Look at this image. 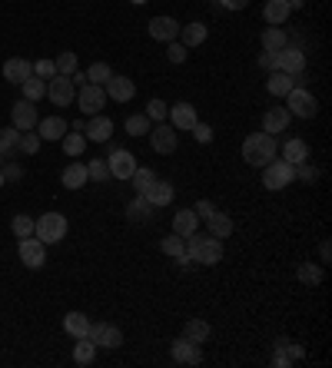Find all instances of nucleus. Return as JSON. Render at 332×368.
Segmentation results:
<instances>
[{
	"label": "nucleus",
	"mask_w": 332,
	"mask_h": 368,
	"mask_svg": "<svg viewBox=\"0 0 332 368\" xmlns=\"http://www.w3.org/2000/svg\"><path fill=\"white\" fill-rule=\"evenodd\" d=\"M67 229H70V222H67L64 213H43L40 219H34V236L43 246H53V242L67 239Z\"/></svg>",
	"instance_id": "7ed1b4c3"
},
{
	"label": "nucleus",
	"mask_w": 332,
	"mask_h": 368,
	"mask_svg": "<svg viewBox=\"0 0 332 368\" xmlns=\"http://www.w3.org/2000/svg\"><path fill=\"white\" fill-rule=\"evenodd\" d=\"M110 76H113L110 64H103V60H97V64H90V70H87V83H97V87H103V83H106Z\"/></svg>",
	"instance_id": "79ce46f5"
},
{
	"label": "nucleus",
	"mask_w": 332,
	"mask_h": 368,
	"mask_svg": "<svg viewBox=\"0 0 332 368\" xmlns=\"http://www.w3.org/2000/svg\"><path fill=\"white\" fill-rule=\"evenodd\" d=\"M60 143H64V153H67V156H80V153L87 150V136H83V133H77V129H74V133L67 129Z\"/></svg>",
	"instance_id": "ea45409f"
},
{
	"label": "nucleus",
	"mask_w": 332,
	"mask_h": 368,
	"mask_svg": "<svg viewBox=\"0 0 332 368\" xmlns=\"http://www.w3.org/2000/svg\"><path fill=\"white\" fill-rule=\"evenodd\" d=\"M106 166H110V176L120 179V183H127L140 163H137V156H133L130 150H113L110 153V160H106Z\"/></svg>",
	"instance_id": "9d476101"
},
{
	"label": "nucleus",
	"mask_w": 332,
	"mask_h": 368,
	"mask_svg": "<svg viewBox=\"0 0 332 368\" xmlns=\"http://www.w3.org/2000/svg\"><path fill=\"white\" fill-rule=\"evenodd\" d=\"M11 229H13V236H17V239L34 236V219L24 216V213H17V216H13V222H11Z\"/></svg>",
	"instance_id": "49530a36"
},
{
	"label": "nucleus",
	"mask_w": 332,
	"mask_h": 368,
	"mask_svg": "<svg viewBox=\"0 0 332 368\" xmlns=\"http://www.w3.org/2000/svg\"><path fill=\"white\" fill-rule=\"evenodd\" d=\"M90 342L97 345V348H120L123 345V332L110 325V322H97V325H90Z\"/></svg>",
	"instance_id": "1a4fd4ad"
},
{
	"label": "nucleus",
	"mask_w": 332,
	"mask_h": 368,
	"mask_svg": "<svg viewBox=\"0 0 332 368\" xmlns=\"http://www.w3.org/2000/svg\"><path fill=\"white\" fill-rule=\"evenodd\" d=\"M37 120H40L37 106H34L30 100H17L11 106V123L20 129V133H24V129H34V127H37Z\"/></svg>",
	"instance_id": "2eb2a0df"
},
{
	"label": "nucleus",
	"mask_w": 332,
	"mask_h": 368,
	"mask_svg": "<svg viewBox=\"0 0 332 368\" xmlns=\"http://www.w3.org/2000/svg\"><path fill=\"white\" fill-rule=\"evenodd\" d=\"M153 216V206H150V199L143 196V192H137L133 196V203L127 206V219H133V222H143V219Z\"/></svg>",
	"instance_id": "72a5a7b5"
},
{
	"label": "nucleus",
	"mask_w": 332,
	"mask_h": 368,
	"mask_svg": "<svg viewBox=\"0 0 332 368\" xmlns=\"http://www.w3.org/2000/svg\"><path fill=\"white\" fill-rule=\"evenodd\" d=\"M209 335H213V329H209L206 318H190V322L183 325V339H190V342H196V345H206Z\"/></svg>",
	"instance_id": "bb28decb"
},
{
	"label": "nucleus",
	"mask_w": 332,
	"mask_h": 368,
	"mask_svg": "<svg viewBox=\"0 0 332 368\" xmlns=\"http://www.w3.org/2000/svg\"><path fill=\"white\" fill-rule=\"evenodd\" d=\"M150 146H153V153H160V156L177 153V129L170 127V123H156V127H150Z\"/></svg>",
	"instance_id": "9b49d317"
},
{
	"label": "nucleus",
	"mask_w": 332,
	"mask_h": 368,
	"mask_svg": "<svg viewBox=\"0 0 332 368\" xmlns=\"http://www.w3.org/2000/svg\"><path fill=\"white\" fill-rule=\"evenodd\" d=\"M123 127H127V136H146L153 123H150V116H146V113H133V116H127V123H123Z\"/></svg>",
	"instance_id": "4c0bfd02"
},
{
	"label": "nucleus",
	"mask_w": 332,
	"mask_h": 368,
	"mask_svg": "<svg viewBox=\"0 0 332 368\" xmlns=\"http://www.w3.org/2000/svg\"><path fill=\"white\" fill-rule=\"evenodd\" d=\"M296 279L303 282V285H319L322 282V266H316V262H303V266L296 269Z\"/></svg>",
	"instance_id": "58836bf2"
},
{
	"label": "nucleus",
	"mask_w": 332,
	"mask_h": 368,
	"mask_svg": "<svg viewBox=\"0 0 332 368\" xmlns=\"http://www.w3.org/2000/svg\"><path fill=\"white\" fill-rule=\"evenodd\" d=\"M0 186H7V179H4V173H0Z\"/></svg>",
	"instance_id": "680f3d73"
},
{
	"label": "nucleus",
	"mask_w": 332,
	"mask_h": 368,
	"mask_svg": "<svg viewBox=\"0 0 332 368\" xmlns=\"http://www.w3.org/2000/svg\"><path fill=\"white\" fill-rule=\"evenodd\" d=\"M166 120H170V127L177 129V133H186V129H193L196 123H200V120H196V106H193V103H177V106H170Z\"/></svg>",
	"instance_id": "ddd939ff"
},
{
	"label": "nucleus",
	"mask_w": 332,
	"mask_h": 368,
	"mask_svg": "<svg viewBox=\"0 0 332 368\" xmlns=\"http://www.w3.org/2000/svg\"><path fill=\"white\" fill-rule=\"evenodd\" d=\"M196 226H200V216H196L193 209H179L177 216H173V232H177V236H183V239H186V236H193V232H196Z\"/></svg>",
	"instance_id": "c85d7f7f"
},
{
	"label": "nucleus",
	"mask_w": 332,
	"mask_h": 368,
	"mask_svg": "<svg viewBox=\"0 0 332 368\" xmlns=\"http://www.w3.org/2000/svg\"><path fill=\"white\" fill-rule=\"evenodd\" d=\"M34 76L53 80V76H57V64H53V60H37V64H34Z\"/></svg>",
	"instance_id": "603ef678"
},
{
	"label": "nucleus",
	"mask_w": 332,
	"mask_h": 368,
	"mask_svg": "<svg viewBox=\"0 0 332 368\" xmlns=\"http://www.w3.org/2000/svg\"><path fill=\"white\" fill-rule=\"evenodd\" d=\"M186 255L193 259V266H216L219 259H223V239L216 236H186Z\"/></svg>",
	"instance_id": "f03ea898"
},
{
	"label": "nucleus",
	"mask_w": 332,
	"mask_h": 368,
	"mask_svg": "<svg viewBox=\"0 0 332 368\" xmlns=\"http://www.w3.org/2000/svg\"><path fill=\"white\" fill-rule=\"evenodd\" d=\"M37 136L40 140H47V143H53V140H64V133L70 127H67V120L64 116H47V120H37Z\"/></svg>",
	"instance_id": "aec40b11"
},
{
	"label": "nucleus",
	"mask_w": 332,
	"mask_h": 368,
	"mask_svg": "<svg viewBox=\"0 0 332 368\" xmlns=\"http://www.w3.org/2000/svg\"><path fill=\"white\" fill-rule=\"evenodd\" d=\"M289 120H293V113L286 110V106H272V110H266V116H263V133H286V127H289Z\"/></svg>",
	"instance_id": "5701e85b"
},
{
	"label": "nucleus",
	"mask_w": 332,
	"mask_h": 368,
	"mask_svg": "<svg viewBox=\"0 0 332 368\" xmlns=\"http://www.w3.org/2000/svg\"><path fill=\"white\" fill-rule=\"evenodd\" d=\"M193 136H196V143H213V127H209V123H196V127H193Z\"/></svg>",
	"instance_id": "5fc2aeb1"
},
{
	"label": "nucleus",
	"mask_w": 332,
	"mask_h": 368,
	"mask_svg": "<svg viewBox=\"0 0 332 368\" xmlns=\"http://www.w3.org/2000/svg\"><path fill=\"white\" fill-rule=\"evenodd\" d=\"M53 64H57V73H64V76H70V73H77V53H60V57H57V60H53Z\"/></svg>",
	"instance_id": "09e8293b"
},
{
	"label": "nucleus",
	"mask_w": 332,
	"mask_h": 368,
	"mask_svg": "<svg viewBox=\"0 0 332 368\" xmlns=\"http://www.w3.org/2000/svg\"><path fill=\"white\" fill-rule=\"evenodd\" d=\"M93 358H97V345L90 342L87 335L77 339V345H74V362H77V365H90Z\"/></svg>",
	"instance_id": "e433bc0d"
},
{
	"label": "nucleus",
	"mask_w": 332,
	"mask_h": 368,
	"mask_svg": "<svg viewBox=\"0 0 332 368\" xmlns=\"http://www.w3.org/2000/svg\"><path fill=\"white\" fill-rule=\"evenodd\" d=\"M296 179H303V183H316V179H319V169L309 166V160H303V163L296 166Z\"/></svg>",
	"instance_id": "3c124183"
},
{
	"label": "nucleus",
	"mask_w": 332,
	"mask_h": 368,
	"mask_svg": "<svg viewBox=\"0 0 332 368\" xmlns=\"http://www.w3.org/2000/svg\"><path fill=\"white\" fill-rule=\"evenodd\" d=\"M47 97H50L53 106H74V100H77V87H74V80L64 73H57L47 83Z\"/></svg>",
	"instance_id": "0eeeda50"
},
{
	"label": "nucleus",
	"mask_w": 332,
	"mask_h": 368,
	"mask_svg": "<svg viewBox=\"0 0 332 368\" xmlns=\"http://www.w3.org/2000/svg\"><path fill=\"white\" fill-rule=\"evenodd\" d=\"M60 183H64L67 190H83L90 183V176H87V166L83 163H70L64 169V176H60Z\"/></svg>",
	"instance_id": "cd10ccee"
},
{
	"label": "nucleus",
	"mask_w": 332,
	"mask_h": 368,
	"mask_svg": "<svg viewBox=\"0 0 332 368\" xmlns=\"http://www.w3.org/2000/svg\"><path fill=\"white\" fill-rule=\"evenodd\" d=\"M30 73H34V64L24 60V57H11V60L4 64V80H7V83H24Z\"/></svg>",
	"instance_id": "b1692460"
},
{
	"label": "nucleus",
	"mask_w": 332,
	"mask_h": 368,
	"mask_svg": "<svg viewBox=\"0 0 332 368\" xmlns=\"http://www.w3.org/2000/svg\"><path fill=\"white\" fill-rule=\"evenodd\" d=\"M0 173H4V179H7V183H17V179H24V166H20V163H7V160H4Z\"/></svg>",
	"instance_id": "864d4df0"
},
{
	"label": "nucleus",
	"mask_w": 332,
	"mask_h": 368,
	"mask_svg": "<svg viewBox=\"0 0 332 368\" xmlns=\"http://www.w3.org/2000/svg\"><path fill=\"white\" fill-rule=\"evenodd\" d=\"M303 355H306V352H303V345L279 339V342H276V355H272V365H276V368H289L293 362H299Z\"/></svg>",
	"instance_id": "4be33fe9"
},
{
	"label": "nucleus",
	"mask_w": 332,
	"mask_h": 368,
	"mask_svg": "<svg viewBox=\"0 0 332 368\" xmlns=\"http://www.w3.org/2000/svg\"><path fill=\"white\" fill-rule=\"evenodd\" d=\"M20 93H24V100H30V103L43 100V97H47V80H40V76L30 73L24 83H20Z\"/></svg>",
	"instance_id": "2f4dec72"
},
{
	"label": "nucleus",
	"mask_w": 332,
	"mask_h": 368,
	"mask_svg": "<svg viewBox=\"0 0 332 368\" xmlns=\"http://www.w3.org/2000/svg\"><path fill=\"white\" fill-rule=\"evenodd\" d=\"M77 106L87 116H97L103 106H106V90L97 87V83H83V87L77 90Z\"/></svg>",
	"instance_id": "6e6552de"
},
{
	"label": "nucleus",
	"mask_w": 332,
	"mask_h": 368,
	"mask_svg": "<svg viewBox=\"0 0 332 368\" xmlns=\"http://www.w3.org/2000/svg\"><path fill=\"white\" fill-rule=\"evenodd\" d=\"M206 232L209 236H216V239H230L233 236V216H226V213H213V216L206 219Z\"/></svg>",
	"instance_id": "a878e982"
},
{
	"label": "nucleus",
	"mask_w": 332,
	"mask_h": 368,
	"mask_svg": "<svg viewBox=\"0 0 332 368\" xmlns=\"http://www.w3.org/2000/svg\"><path fill=\"white\" fill-rule=\"evenodd\" d=\"M259 70L272 73V70H276V53H272V50H263V53H259Z\"/></svg>",
	"instance_id": "4d7b16f0"
},
{
	"label": "nucleus",
	"mask_w": 332,
	"mask_h": 368,
	"mask_svg": "<svg viewBox=\"0 0 332 368\" xmlns=\"http://www.w3.org/2000/svg\"><path fill=\"white\" fill-rule=\"evenodd\" d=\"M282 47H289V40H286V27H269V30H263V50L279 53Z\"/></svg>",
	"instance_id": "f704fd0d"
},
{
	"label": "nucleus",
	"mask_w": 332,
	"mask_h": 368,
	"mask_svg": "<svg viewBox=\"0 0 332 368\" xmlns=\"http://www.w3.org/2000/svg\"><path fill=\"white\" fill-rule=\"evenodd\" d=\"M166 113H170V106L163 100H150L146 103V116H150V123H163Z\"/></svg>",
	"instance_id": "8fccbe9b"
},
{
	"label": "nucleus",
	"mask_w": 332,
	"mask_h": 368,
	"mask_svg": "<svg viewBox=\"0 0 332 368\" xmlns=\"http://www.w3.org/2000/svg\"><path fill=\"white\" fill-rule=\"evenodd\" d=\"M276 70H282V73H303L306 70V53L299 50V47H282L279 53H276Z\"/></svg>",
	"instance_id": "4468645a"
},
{
	"label": "nucleus",
	"mask_w": 332,
	"mask_h": 368,
	"mask_svg": "<svg viewBox=\"0 0 332 368\" xmlns=\"http://www.w3.org/2000/svg\"><path fill=\"white\" fill-rule=\"evenodd\" d=\"M289 17H293L289 0H266V7H263V20H266L269 27H282Z\"/></svg>",
	"instance_id": "412c9836"
},
{
	"label": "nucleus",
	"mask_w": 332,
	"mask_h": 368,
	"mask_svg": "<svg viewBox=\"0 0 332 368\" xmlns=\"http://www.w3.org/2000/svg\"><path fill=\"white\" fill-rule=\"evenodd\" d=\"M193 213H196V216H200V219H209V216H213V213H216V206L209 203V199H200V203L193 206Z\"/></svg>",
	"instance_id": "6e6d98bb"
},
{
	"label": "nucleus",
	"mask_w": 332,
	"mask_h": 368,
	"mask_svg": "<svg viewBox=\"0 0 332 368\" xmlns=\"http://www.w3.org/2000/svg\"><path fill=\"white\" fill-rule=\"evenodd\" d=\"M319 255H322V262H329V242H322L319 246Z\"/></svg>",
	"instance_id": "bf43d9fd"
},
{
	"label": "nucleus",
	"mask_w": 332,
	"mask_h": 368,
	"mask_svg": "<svg viewBox=\"0 0 332 368\" xmlns=\"http://www.w3.org/2000/svg\"><path fill=\"white\" fill-rule=\"evenodd\" d=\"M130 3H133V7H143V3H146V0H130Z\"/></svg>",
	"instance_id": "052dcab7"
},
{
	"label": "nucleus",
	"mask_w": 332,
	"mask_h": 368,
	"mask_svg": "<svg viewBox=\"0 0 332 368\" xmlns=\"http://www.w3.org/2000/svg\"><path fill=\"white\" fill-rule=\"evenodd\" d=\"M293 87H296L293 76L282 73V70H272V73H269V80H266V90L272 93V97H286V93H289Z\"/></svg>",
	"instance_id": "473e14b6"
},
{
	"label": "nucleus",
	"mask_w": 332,
	"mask_h": 368,
	"mask_svg": "<svg viewBox=\"0 0 332 368\" xmlns=\"http://www.w3.org/2000/svg\"><path fill=\"white\" fill-rule=\"evenodd\" d=\"M186 57H190V47H183L179 40H170V43H166V60H170V64H186Z\"/></svg>",
	"instance_id": "a18cd8bd"
},
{
	"label": "nucleus",
	"mask_w": 332,
	"mask_h": 368,
	"mask_svg": "<svg viewBox=\"0 0 332 368\" xmlns=\"http://www.w3.org/2000/svg\"><path fill=\"white\" fill-rule=\"evenodd\" d=\"M160 249H163L170 259H177V255L186 253V242H183V236H177V232H173V236H166V239L160 242Z\"/></svg>",
	"instance_id": "37998d69"
},
{
	"label": "nucleus",
	"mask_w": 332,
	"mask_h": 368,
	"mask_svg": "<svg viewBox=\"0 0 332 368\" xmlns=\"http://www.w3.org/2000/svg\"><path fill=\"white\" fill-rule=\"evenodd\" d=\"M206 37H209V27L200 24V20L179 27V43H183V47H200V43H206Z\"/></svg>",
	"instance_id": "393cba45"
},
{
	"label": "nucleus",
	"mask_w": 332,
	"mask_h": 368,
	"mask_svg": "<svg viewBox=\"0 0 332 368\" xmlns=\"http://www.w3.org/2000/svg\"><path fill=\"white\" fill-rule=\"evenodd\" d=\"M83 136L93 140V143H110V136H113V120H110V116H103V113L90 116L87 127H83Z\"/></svg>",
	"instance_id": "f3484780"
},
{
	"label": "nucleus",
	"mask_w": 332,
	"mask_h": 368,
	"mask_svg": "<svg viewBox=\"0 0 332 368\" xmlns=\"http://www.w3.org/2000/svg\"><path fill=\"white\" fill-rule=\"evenodd\" d=\"M170 355H173V362H179V365H200V362H203V352H200V345L190 342V339H183V335H179L177 342H173Z\"/></svg>",
	"instance_id": "dca6fc26"
},
{
	"label": "nucleus",
	"mask_w": 332,
	"mask_h": 368,
	"mask_svg": "<svg viewBox=\"0 0 332 368\" xmlns=\"http://www.w3.org/2000/svg\"><path fill=\"white\" fill-rule=\"evenodd\" d=\"M103 90H106V100H113V103H130L137 97V83L130 76H116V73L103 83Z\"/></svg>",
	"instance_id": "f8f14e48"
},
{
	"label": "nucleus",
	"mask_w": 332,
	"mask_h": 368,
	"mask_svg": "<svg viewBox=\"0 0 332 368\" xmlns=\"http://www.w3.org/2000/svg\"><path fill=\"white\" fill-rule=\"evenodd\" d=\"M87 176L93 179V183H106V179H110V166H106V160H90Z\"/></svg>",
	"instance_id": "c03bdc74"
},
{
	"label": "nucleus",
	"mask_w": 332,
	"mask_h": 368,
	"mask_svg": "<svg viewBox=\"0 0 332 368\" xmlns=\"http://www.w3.org/2000/svg\"><path fill=\"white\" fill-rule=\"evenodd\" d=\"M40 143H43V140H40L37 133H30V129H24V133H20V143H17V150H20V153H27V156H34V153L40 150Z\"/></svg>",
	"instance_id": "de8ad7c7"
},
{
	"label": "nucleus",
	"mask_w": 332,
	"mask_h": 368,
	"mask_svg": "<svg viewBox=\"0 0 332 368\" xmlns=\"http://www.w3.org/2000/svg\"><path fill=\"white\" fill-rule=\"evenodd\" d=\"M293 179H296V166L286 163V160H272V163L263 166V186H266V190H272V192L286 190Z\"/></svg>",
	"instance_id": "39448f33"
},
{
	"label": "nucleus",
	"mask_w": 332,
	"mask_h": 368,
	"mask_svg": "<svg viewBox=\"0 0 332 368\" xmlns=\"http://www.w3.org/2000/svg\"><path fill=\"white\" fill-rule=\"evenodd\" d=\"M173 183H170V179H153V183H150V186H146V192H143V196H146V199H150V206H153V209H160V206H170L173 203Z\"/></svg>",
	"instance_id": "6ab92c4d"
},
{
	"label": "nucleus",
	"mask_w": 332,
	"mask_h": 368,
	"mask_svg": "<svg viewBox=\"0 0 332 368\" xmlns=\"http://www.w3.org/2000/svg\"><path fill=\"white\" fill-rule=\"evenodd\" d=\"M17 143H20V129H17V127H4V129H0V156H4V160L17 153Z\"/></svg>",
	"instance_id": "c9c22d12"
},
{
	"label": "nucleus",
	"mask_w": 332,
	"mask_h": 368,
	"mask_svg": "<svg viewBox=\"0 0 332 368\" xmlns=\"http://www.w3.org/2000/svg\"><path fill=\"white\" fill-rule=\"evenodd\" d=\"M146 30H150V37L160 40V43H170V40H179V24L173 20V17H153L150 24H146Z\"/></svg>",
	"instance_id": "a211bd4d"
},
{
	"label": "nucleus",
	"mask_w": 332,
	"mask_h": 368,
	"mask_svg": "<svg viewBox=\"0 0 332 368\" xmlns=\"http://www.w3.org/2000/svg\"><path fill=\"white\" fill-rule=\"evenodd\" d=\"M0 166H4V156H0Z\"/></svg>",
	"instance_id": "e2e57ef3"
},
{
	"label": "nucleus",
	"mask_w": 332,
	"mask_h": 368,
	"mask_svg": "<svg viewBox=\"0 0 332 368\" xmlns=\"http://www.w3.org/2000/svg\"><path fill=\"white\" fill-rule=\"evenodd\" d=\"M223 10H246L249 7V0H216Z\"/></svg>",
	"instance_id": "13d9d810"
},
{
	"label": "nucleus",
	"mask_w": 332,
	"mask_h": 368,
	"mask_svg": "<svg viewBox=\"0 0 332 368\" xmlns=\"http://www.w3.org/2000/svg\"><path fill=\"white\" fill-rule=\"evenodd\" d=\"M276 153H279V143H276V136L272 133H249L243 140V160L249 166H263L272 163L276 160Z\"/></svg>",
	"instance_id": "f257e3e1"
},
{
	"label": "nucleus",
	"mask_w": 332,
	"mask_h": 368,
	"mask_svg": "<svg viewBox=\"0 0 332 368\" xmlns=\"http://www.w3.org/2000/svg\"><path fill=\"white\" fill-rule=\"evenodd\" d=\"M282 160L299 166L303 160H309V143L306 140H286L282 143Z\"/></svg>",
	"instance_id": "7c9ffc66"
},
{
	"label": "nucleus",
	"mask_w": 332,
	"mask_h": 368,
	"mask_svg": "<svg viewBox=\"0 0 332 368\" xmlns=\"http://www.w3.org/2000/svg\"><path fill=\"white\" fill-rule=\"evenodd\" d=\"M90 322L83 312H67L64 316V329H67V335H74V339H83V335H90Z\"/></svg>",
	"instance_id": "c756f323"
},
{
	"label": "nucleus",
	"mask_w": 332,
	"mask_h": 368,
	"mask_svg": "<svg viewBox=\"0 0 332 368\" xmlns=\"http://www.w3.org/2000/svg\"><path fill=\"white\" fill-rule=\"evenodd\" d=\"M286 110L293 116H299V120H312V116L319 113V100L306 87H293L286 93Z\"/></svg>",
	"instance_id": "20e7f679"
},
{
	"label": "nucleus",
	"mask_w": 332,
	"mask_h": 368,
	"mask_svg": "<svg viewBox=\"0 0 332 368\" xmlns=\"http://www.w3.org/2000/svg\"><path fill=\"white\" fill-rule=\"evenodd\" d=\"M17 253H20V262L27 269H40L47 262V246L37 239V236H24V239H17Z\"/></svg>",
	"instance_id": "423d86ee"
},
{
	"label": "nucleus",
	"mask_w": 332,
	"mask_h": 368,
	"mask_svg": "<svg viewBox=\"0 0 332 368\" xmlns=\"http://www.w3.org/2000/svg\"><path fill=\"white\" fill-rule=\"evenodd\" d=\"M153 169H146V166H137V169H133V176L127 179L130 186H133V190L137 192H146V186H150V183H153Z\"/></svg>",
	"instance_id": "a19ab883"
}]
</instances>
